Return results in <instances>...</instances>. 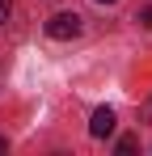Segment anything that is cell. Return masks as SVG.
Wrapping results in <instances>:
<instances>
[{"instance_id": "obj_1", "label": "cell", "mask_w": 152, "mask_h": 156, "mask_svg": "<svg viewBox=\"0 0 152 156\" xmlns=\"http://www.w3.org/2000/svg\"><path fill=\"white\" fill-rule=\"evenodd\" d=\"M47 34L59 38V42H68V38L80 34V17H76V13H55V17L47 21Z\"/></svg>"}, {"instance_id": "obj_4", "label": "cell", "mask_w": 152, "mask_h": 156, "mask_svg": "<svg viewBox=\"0 0 152 156\" xmlns=\"http://www.w3.org/2000/svg\"><path fill=\"white\" fill-rule=\"evenodd\" d=\"M139 21H144V26L152 30V9H148V13H139Z\"/></svg>"}, {"instance_id": "obj_2", "label": "cell", "mask_w": 152, "mask_h": 156, "mask_svg": "<svg viewBox=\"0 0 152 156\" xmlns=\"http://www.w3.org/2000/svg\"><path fill=\"white\" fill-rule=\"evenodd\" d=\"M110 131H114V110H110V105L93 110V118H89V135H93V139H106Z\"/></svg>"}, {"instance_id": "obj_5", "label": "cell", "mask_w": 152, "mask_h": 156, "mask_svg": "<svg viewBox=\"0 0 152 156\" xmlns=\"http://www.w3.org/2000/svg\"><path fill=\"white\" fill-rule=\"evenodd\" d=\"M97 4H114V0H97Z\"/></svg>"}, {"instance_id": "obj_3", "label": "cell", "mask_w": 152, "mask_h": 156, "mask_svg": "<svg viewBox=\"0 0 152 156\" xmlns=\"http://www.w3.org/2000/svg\"><path fill=\"white\" fill-rule=\"evenodd\" d=\"M9 9H13V0H0V21L9 17Z\"/></svg>"}]
</instances>
